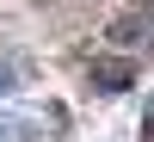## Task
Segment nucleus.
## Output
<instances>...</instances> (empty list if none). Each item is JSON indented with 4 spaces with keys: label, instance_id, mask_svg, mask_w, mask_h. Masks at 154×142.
<instances>
[{
    "label": "nucleus",
    "instance_id": "obj_1",
    "mask_svg": "<svg viewBox=\"0 0 154 142\" xmlns=\"http://www.w3.org/2000/svg\"><path fill=\"white\" fill-rule=\"evenodd\" d=\"M130 62H93V87L99 93H123V87H130Z\"/></svg>",
    "mask_w": 154,
    "mask_h": 142
},
{
    "label": "nucleus",
    "instance_id": "obj_4",
    "mask_svg": "<svg viewBox=\"0 0 154 142\" xmlns=\"http://www.w3.org/2000/svg\"><path fill=\"white\" fill-rule=\"evenodd\" d=\"M148 130H154V105H148Z\"/></svg>",
    "mask_w": 154,
    "mask_h": 142
},
{
    "label": "nucleus",
    "instance_id": "obj_3",
    "mask_svg": "<svg viewBox=\"0 0 154 142\" xmlns=\"http://www.w3.org/2000/svg\"><path fill=\"white\" fill-rule=\"evenodd\" d=\"M6 87H12V68H0V93H6Z\"/></svg>",
    "mask_w": 154,
    "mask_h": 142
},
{
    "label": "nucleus",
    "instance_id": "obj_2",
    "mask_svg": "<svg viewBox=\"0 0 154 142\" xmlns=\"http://www.w3.org/2000/svg\"><path fill=\"white\" fill-rule=\"evenodd\" d=\"M111 37H117V43H142V49H154V19H123V25H111Z\"/></svg>",
    "mask_w": 154,
    "mask_h": 142
}]
</instances>
